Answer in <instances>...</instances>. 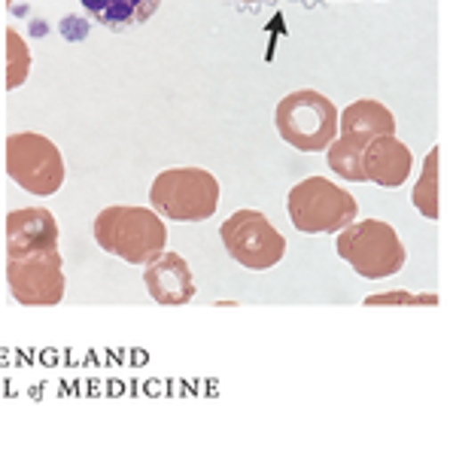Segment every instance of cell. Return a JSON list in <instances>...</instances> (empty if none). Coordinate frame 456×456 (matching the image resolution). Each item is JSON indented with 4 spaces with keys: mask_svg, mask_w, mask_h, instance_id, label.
<instances>
[{
    "mask_svg": "<svg viewBox=\"0 0 456 456\" xmlns=\"http://www.w3.org/2000/svg\"><path fill=\"white\" fill-rule=\"evenodd\" d=\"M277 131L292 150L320 152L338 137V107L316 88L289 92L277 104Z\"/></svg>",
    "mask_w": 456,
    "mask_h": 456,
    "instance_id": "obj_5",
    "label": "cell"
},
{
    "mask_svg": "<svg viewBox=\"0 0 456 456\" xmlns=\"http://www.w3.org/2000/svg\"><path fill=\"white\" fill-rule=\"evenodd\" d=\"M58 249V223L43 208H21L6 216V259Z\"/></svg>",
    "mask_w": 456,
    "mask_h": 456,
    "instance_id": "obj_9",
    "label": "cell"
},
{
    "mask_svg": "<svg viewBox=\"0 0 456 456\" xmlns=\"http://www.w3.org/2000/svg\"><path fill=\"white\" fill-rule=\"evenodd\" d=\"M414 171V152L395 134H380L362 150V174L369 183L384 189H399Z\"/></svg>",
    "mask_w": 456,
    "mask_h": 456,
    "instance_id": "obj_11",
    "label": "cell"
},
{
    "mask_svg": "<svg viewBox=\"0 0 456 456\" xmlns=\"http://www.w3.org/2000/svg\"><path fill=\"white\" fill-rule=\"evenodd\" d=\"M219 238L238 265L249 271H268L286 256V238L259 210H238L219 225Z\"/></svg>",
    "mask_w": 456,
    "mask_h": 456,
    "instance_id": "obj_7",
    "label": "cell"
},
{
    "mask_svg": "<svg viewBox=\"0 0 456 456\" xmlns=\"http://www.w3.org/2000/svg\"><path fill=\"white\" fill-rule=\"evenodd\" d=\"M161 0H83L86 12L110 28L141 25L159 10Z\"/></svg>",
    "mask_w": 456,
    "mask_h": 456,
    "instance_id": "obj_13",
    "label": "cell"
},
{
    "mask_svg": "<svg viewBox=\"0 0 456 456\" xmlns=\"http://www.w3.org/2000/svg\"><path fill=\"white\" fill-rule=\"evenodd\" d=\"M289 223L305 234H338L359 216V204L347 189L326 176H307L286 198Z\"/></svg>",
    "mask_w": 456,
    "mask_h": 456,
    "instance_id": "obj_4",
    "label": "cell"
},
{
    "mask_svg": "<svg viewBox=\"0 0 456 456\" xmlns=\"http://www.w3.org/2000/svg\"><path fill=\"white\" fill-rule=\"evenodd\" d=\"M6 283L19 305L25 307H53L64 298V271L58 249L6 259Z\"/></svg>",
    "mask_w": 456,
    "mask_h": 456,
    "instance_id": "obj_8",
    "label": "cell"
},
{
    "mask_svg": "<svg viewBox=\"0 0 456 456\" xmlns=\"http://www.w3.org/2000/svg\"><path fill=\"white\" fill-rule=\"evenodd\" d=\"M240 4H259V0H240Z\"/></svg>",
    "mask_w": 456,
    "mask_h": 456,
    "instance_id": "obj_18",
    "label": "cell"
},
{
    "mask_svg": "<svg viewBox=\"0 0 456 456\" xmlns=\"http://www.w3.org/2000/svg\"><path fill=\"white\" fill-rule=\"evenodd\" d=\"M6 174L28 195H55L64 183L61 150L49 137L34 134V131L10 134L6 137Z\"/></svg>",
    "mask_w": 456,
    "mask_h": 456,
    "instance_id": "obj_6",
    "label": "cell"
},
{
    "mask_svg": "<svg viewBox=\"0 0 456 456\" xmlns=\"http://www.w3.org/2000/svg\"><path fill=\"white\" fill-rule=\"evenodd\" d=\"M28 73H31V49H28L25 37L10 28L6 31V86H25Z\"/></svg>",
    "mask_w": 456,
    "mask_h": 456,
    "instance_id": "obj_16",
    "label": "cell"
},
{
    "mask_svg": "<svg viewBox=\"0 0 456 456\" xmlns=\"http://www.w3.org/2000/svg\"><path fill=\"white\" fill-rule=\"evenodd\" d=\"M94 240L110 256H119L131 265H150L165 253L167 228L156 210L113 204L94 219Z\"/></svg>",
    "mask_w": 456,
    "mask_h": 456,
    "instance_id": "obj_1",
    "label": "cell"
},
{
    "mask_svg": "<svg viewBox=\"0 0 456 456\" xmlns=\"http://www.w3.org/2000/svg\"><path fill=\"white\" fill-rule=\"evenodd\" d=\"M335 249L365 281H384L404 268V247L384 219H353L338 232Z\"/></svg>",
    "mask_w": 456,
    "mask_h": 456,
    "instance_id": "obj_2",
    "label": "cell"
},
{
    "mask_svg": "<svg viewBox=\"0 0 456 456\" xmlns=\"http://www.w3.org/2000/svg\"><path fill=\"white\" fill-rule=\"evenodd\" d=\"M438 167H441V150H438V146H432L429 156H426V161H423L420 180L414 183V192H411V201H414V208L420 210L426 219H432V223H438V216H441Z\"/></svg>",
    "mask_w": 456,
    "mask_h": 456,
    "instance_id": "obj_15",
    "label": "cell"
},
{
    "mask_svg": "<svg viewBox=\"0 0 456 456\" xmlns=\"http://www.w3.org/2000/svg\"><path fill=\"white\" fill-rule=\"evenodd\" d=\"M150 204L171 223H204L219 208V180L204 167H171L152 180Z\"/></svg>",
    "mask_w": 456,
    "mask_h": 456,
    "instance_id": "obj_3",
    "label": "cell"
},
{
    "mask_svg": "<svg viewBox=\"0 0 456 456\" xmlns=\"http://www.w3.org/2000/svg\"><path fill=\"white\" fill-rule=\"evenodd\" d=\"M369 146L365 137H356V134H341L335 137L332 143L326 146L329 150V167L341 176V180H350V183H365V174H362V150Z\"/></svg>",
    "mask_w": 456,
    "mask_h": 456,
    "instance_id": "obj_14",
    "label": "cell"
},
{
    "mask_svg": "<svg viewBox=\"0 0 456 456\" xmlns=\"http://www.w3.org/2000/svg\"><path fill=\"white\" fill-rule=\"evenodd\" d=\"M143 283L152 301L165 307H180L195 298V277L186 259L176 253H161L143 268Z\"/></svg>",
    "mask_w": 456,
    "mask_h": 456,
    "instance_id": "obj_10",
    "label": "cell"
},
{
    "mask_svg": "<svg viewBox=\"0 0 456 456\" xmlns=\"http://www.w3.org/2000/svg\"><path fill=\"white\" fill-rule=\"evenodd\" d=\"M338 128H341V134H356L365 137V141H374L380 134H395V116L380 101L362 98L344 107V113H338Z\"/></svg>",
    "mask_w": 456,
    "mask_h": 456,
    "instance_id": "obj_12",
    "label": "cell"
},
{
    "mask_svg": "<svg viewBox=\"0 0 456 456\" xmlns=\"http://www.w3.org/2000/svg\"><path fill=\"white\" fill-rule=\"evenodd\" d=\"M438 296H414V292L393 289V292H378V296L365 298V307H436Z\"/></svg>",
    "mask_w": 456,
    "mask_h": 456,
    "instance_id": "obj_17",
    "label": "cell"
}]
</instances>
